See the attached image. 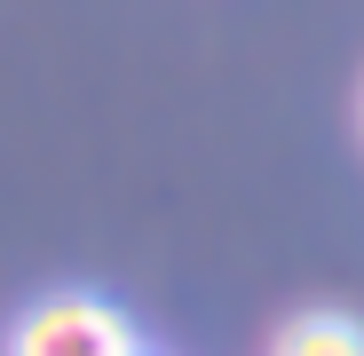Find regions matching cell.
<instances>
[{
  "instance_id": "6da1fadb",
  "label": "cell",
  "mask_w": 364,
  "mask_h": 356,
  "mask_svg": "<svg viewBox=\"0 0 364 356\" xmlns=\"http://www.w3.org/2000/svg\"><path fill=\"white\" fill-rule=\"evenodd\" d=\"M9 356H143V333H135V317L119 309L111 293L55 285V293H40V301L16 309Z\"/></svg>"
},
{
  "instance_id": "7a4b0ae2",
  "label": "cell",
  "mask_w": 364,
  "mask_h": 356,
  "mask_svg": "<svg viewBox=\"0 0 364 356\" xmlns=\"http://www.w3.org/2000/svg\"><path fill=\"white\" fill-rule=\"evenodd\" d=\"M269 356H364V325L348 309H301L269 340Z\"/></svg>"
},
{
  "instance_id": "3957f363",
  "label": "cell",
  "mask_w": 364,
  "mask_h": 356,
  "mask_svg": "<svg viewBox=\"0 0 364 356\" xmlns=\"http://www.w3.org/2000/svg\"><path fill=\"white\" fill-rule=\"evenodd\" d=\"M356 127H364V95H356Z\"/></svg>"
},
{
  "instance_id": "277c9868",
  "label": "cell",
  "mask_w": 364,
  "mask_h": 356,
  "mask_svg": "<svg viewBox=\"0 0 364 356\" xmlns=\"http://www.w3.org/2000/svg\"><path fill=\"white\" fill-rule=\"evenodd\" d=\"M143 356H151V348H143Z\"/></svg>"
}]
</instances>
